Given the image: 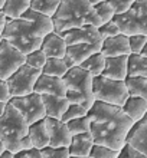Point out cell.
I'll return each instance as SVG.
<instances>
[{"label": "cell", "mask_w": 147, "mask_h": 158, "mask_svg": "<svg viewBox=\"0 0 147 158\" xmlns=\"http://www.w3.org/2000/svg\"><path fill=\"white\" fill-rule=\"evenodd\" d=\"M126 144H130L133 148L147 155V118L134 122L133 128L127 135Z\"/></svg>", "instance_id": "obj_18"}, {"label": "cell", "mask_w": 147, "mask_h": 158, "mask_svg": "<svg viewBox=\"0 0 147 158\" xmlns=\"http://www.w3.org/2000/svg\"><path fill=\"white\" fill-rule=\"evenodd\" d=\"M26 154L29 158H43V154H42V150L39 148H30V150H26Z\"/></svg>", "instance_id": "obj_41"}, {"label": "cell", "mask_w": 147, "mask_h": 158, "mask_svg": "<svg viewBox=\"0 0 147 158\" xmlns=\"http://www.w3.org/2000/svg\"><path fill=\"white\" fill-rule=\"evenodd\" d=\"M128 76L147 78V56L141 53H131L128 56Z\"/></svg>", "instance_id": "obj_24"}, {"label": "cell", "mask_w": 147, "mask_h": 158, "mask_svg": "<svg viewBox=\"0 0 147 158\" xmlns=\"http://www.w3.org/2000/svg\"><path fill=\"white\" fill-rule=\"evenodd\" d=\"M52 20L56 33H63L84 25H94L97 27L104 25L89 0H61Z\"/></svg>", "instance_id": "obj_3"}, {"label": "cell", "mask_w": 147, "mask_h": 158, "mask_svg": "<svg viewBox=\"0 0 147 158\" xmlns=\"http://www.w3.org/2000/svg\"><path fill=\"white\" fill-rule=\"evenodd\" d=\"M55 32L52 17L29 9L20 19H9L3 39L25 55L41 49L45 36Z\"/></svg>", "instance_id": "obj_2"}, {"label": "cell", "mask_w": 147, "mask_h": 158, "mask_svg": "<svg viewBox=\"0 0 147 158\" xmlns=\"http://www.w3.org/2000/svg\"><path fill=\"white\" fill-rule=\"evenodd\" d=\"M59 3H61V0H32L30 9L52 17L58 10Z\"/></svg>", "instance_id": "obj_28"}, {"label": "cell", "mask_w": 147, "mask_h": 158, "mask_svg": "<svg viewBox=\"0 0 147 158\" xmlns=\"http://www.w3.org/2000/svg\"><path fill=\"white\" fill-rule=\"evenodd\" d=\"M0 141L4 144L6 150L15 154L33 148L28 121L10 102L6 112L0 117Z\"/></svg>", "instance_id": "obj_4"}, {"label": "cell", "mask_w": 147, "mask_h": 158, "mask_svg": "<svg viewBox=\"0 0 147 158\" xmlns=\"http://www.w3.org/2000/svg\"><path fill=\"white\" fill-rule=\"evenodd\" d=\"M4 151H6V147H4V144H3V142L0 141V155L3 154Z\"/></svg>", "instance_id": "obj_45"}, {"label": "cell", "mask_w": 147, "mask_h": 158, "mask_svg": "<svg viewBox=\"0 0 147 158\" xmlns=\"http://www.w3.org/2000/svg\"><path fill=\"white\" fill-rule=\"evenodd\" d=\"M88 111L89 109H87L85 106H82V105H80V104H71L68 106L67 112L63 114L62 121L63 122H69V121L75 119V118L85 117V115H88Z\"/></svg>", "instance_id": "obj_33"}, {"label": "cell", "mask_w": 147, "mask_h": 158, "mask_svg": "<svg viewBox=\"0 0 147 158\" xmlns=\"http://www.w3.org/2000/svg\"><path fill=\"white\" fill-rule=\"evenodd\" d=\"M128 40H130L131 53H141L147 43V36L146 35H131L128 36Z\"/></svg>", "instance_id": "obj_35"}, {"label": "cell", "mask_w": 147, "mask_h": 158, "mask_svg": "<svg viewBox=\"0 0 147 158\" xmlns=\"http://www.w3.org/2000/svg\"><path fill=\"white\" fill-rule=\"evenodd\" d=\"M121 151H123V152H124V154H126L128 158H147L146 154H143V152H140L139 150L133 148L130 144H126V145H124V148H123Z\"/></svg>", "instance_id": "obj_39"}, {"label": "cell", "mask_w": 147, "mask_h": 158, "mask_svg": "<svg viewBox=\"0 0 147 158\" xmlns=\"http://www.w3.org/2000/svg\"><path fill=\"white\" fill-rule=\"evenodd\" d=\"M141 55L147 56V43H146V46H144V49H143V52H141Z\"/></svg>", "instance_id": "obj_47"}, {"label": "cell", "mask_w": 147, "mask_h": 158, "mask_svg": "<svg viewBox=\"0 0 147 158\" xmlns=\"http://www.w3.org/2000/svg\"><path fill=\"white\" fill-rule=\"evenodd\" d=\"M124 112L131 118V119L137 122V121L146 118L147 115V101L140 98V96H133L130 95L128 99L126 101V104L123 106Z\"/></svg>", "instance_id": "obj_22"}, {"label": "cell", "mask_w": 147, "mask_h": 158, "mask_svg": "<svg viewBox=\"0 0 147 158\" xmlns=\"http://www.w3.org/2000/svg\"><path fill=\"white\" fill-rule=\"evenodd\" d=\"M46 60H48V56L42 49H36V50H33V52H30V53L26 55V63H28L29 66L35 68V69H39V71L43 69Z\"/></svg>", "instance_id": "obj_30"}, {"label": "cell", "mask_w": 147, "mask_h": 158, "mask_svg": "<svg viewBox=\"0 0 147 158\" xmlns=\"http://www.w3.org/2000/svg\"><path fill=\"white\" fill-rule=\"evenodd\" d=\"M94 145H95V142H94L91 132H84L78 134V135H72L71 145L68 147V150H69L71 157L88 158Z\"/></svg>", "instance_id": "obj_19"}, {"label": "cell", "mask_w": 147, "mask_h": 158, "mask_svg": "<svg viewBox=\"0 0 147 158\" xmlns=\"http://www.w3.org/2000/svg\"><path fill=\"white\" fill-rule=\"evenodd\" d=\"M98 30H100V35H101V38H102V39L111 38V36H117V35L121 33V30H120L118 25L114 20L104 23L102 26H100V27H98Z\"/></svg>", "instance_id": "obj_36"}, {"label": "cell", "mask_w": 147, "mask_h": 158, "mask_svg": "<svg viewBox=\"0 0 147 158\" xmlns=\"http://www.w3.org/2000/svg\"><path fill=\"white\" fill-rule=\"evenodd\" d=\"M45 109H46V117L55 118V119H62L63 114L67 112L68 106L71 105L67 96H56V95H42Z\"/></svg>", "instance_id": "obj_20"}, {"label": "cell", "mask_w": 147, "mask_h": 158, "mask_svg": "<svg viewBox=\"0 0 147 158\" xmlns=\"http://www.w3.org/2000/svg\"><path fill=\"white\" fill-rule=\"evenodd\" d=\"M91 119V135L95 144L121 151L126 145L127 135L134 125L123 106L95 101L88 111Z\"/></svg>", "instance_id": "obj_1"}, {"label": "cell", "mask_w": 147, "mask_h": 158, "mask_svg": "<svg viewBox=\"0 0 147 158\" xmlns=\"http://www.w3.org/2000/svg\"><path fill=\"white\" fill-rule=\"evenodd\" d=\"M7 104H9V102H2V101H0V117H2V115H3V114L6 112Z\"/></svg>", "instance_id": "obj_43"}, {"label": "cell", "mask_w": 147, "mask_h": 158, "mask_svg": "<svg viewBox=\"0 0 147 158\" xmlns=\"http://www.w3.org/2000/svg\"><path fill=\"white\" fill-rule=\"evenodd\" d=\"M4 3H6V0H0V9H3Z\"/></svg>", "instance_id": "obj_49"}, {"label": "cell", "mask_w": 147, "mask_h": 158, "mask_svg": "<svg viewBox=\"0 0 147 158\" xmlns=\"http://www.w3.org/2000/svg\"><path fill=\"white\" fill-rule=\"evenodd\" d=\"M43 158H71L69 154V150L67 147H61V148H56V147H45L42 150Z\"/></svg>", "instance_id": "obj_34"}, {"label": "cell", "mask_w": 147, "mask_h": 158, "mask_svg": "<svg viewBox=\"0 0 147 158\" xmlns=\"http://www.w3.org/2000/svg\"><path fill=\"white\" fill-rule=\"evenodd\" d=\"M35 92H38L41 95L67 96V83H65L63 78L42 73L35 85Z\"/></svg>", "instance_id": "obj_14"}, {"label": "cell", "mask_w": 147, "mask_h": 158, "mask_svg": "<svg viewBox=\"0 0 147 158\" xmlns=\"http://www.w3.org/2000/svg\"><path fill=\"white\" fill-rule=\"evenodd\" d=\"M41 49L46 53L48 58H63L67 55L68 43L61 33L52 32L45 36Z\"/></svg>", "instance_id": "obj_17"}, {"label": "cell", "mask_w": 147, "mask_h": 158, "mask_svg": "<svg viewBox=\"0 0 147 158\" xmlns=\"http://www.w3.org/2000/svg\"><path fill=\"white\" fill-rule=\"evenodd\" d=\"M102 75L117 81H126L128 76V56H114L105 58V69Z\"/></svg>", "instance_id": "obj_16"}, {"label": "cell", "mask_w": 147, "mask_h": 158, "mask_svg": "<svg viewBox=\"0 0 147 158\" xmlns=\"http://www.w3.org/2000/svg\"><path fill=\"white\" fill-rule=\"evenodd\" d=\"M146 118H147V115H146Z\"/></svg>", "instance_id": "obj_52"}, {"label": "cell", "mask_w": 147, "mask_h": 158, "mask_svg": "<svg viewBox=\"0 0 147 158\" xmlns=\"http://www.w3.org/2000/svg\"><path fill=\"white\" fill-rule=\"evenodd\" d=\"M101 53L105 58H114V56H130V40L128 36L124 33H120L117 36H111V38H105L102 40V48H101Z\"/></svg>", "instance_id": "obj_13"}, {"label": "cell", "mask_w": 147, "mask_h": 158, "mask_svg": "<svg viewBox=\"0 0 147 158\" xmlns=\"http://www.w3.org/2000/svg\"><path fill=\"white\" fill-rule=\"evenodd\" d=\"M118 158H128V157H127V155H126V154H124V152H123V151H121V154L118 155Z\"/></svg>", "instance_id": "obj_48"}, {"label": "cell", "mask_w": 147, "mask_h": 158, "mask_svg": "<svg viewBox=\"0 0 147 158\" xmlns=\"http://www.w3.org/2000/svg\"><path fill=\"white\" fill-rule=\"evenodd\" d=\"M114 22L118 25L121 33L131 35H146L147 36V0H136L126 13L115 15Z\"/></svg>", "instance_id": "obj_7"}, {"label": "cell", "mask_w": 147, "mask_h": 158, "mask_svg": "<svg viewBox=\"0 0 147 158\" xmlns=\"http://www.w3.org/2000/svg\"><path fill=\"white\" fill-rule=\"evenodd\" d=\"M30 4L32 0H6L2 10L9 19H20L30 9Z\"/></svg>", "instance_id": "obj_23"}, {"label": "cell", "mask_w": 147, "mask_h": 158, "mask_svg": "<svg viewBox=\"0 0 147 158\" xmlns=\"http://www.w3.org/2000/svg\"><path fill=\"white\" fill-rule=\"evenodd\" d=\"M69 71V68L67 66V63L63 60V58H48L46 63L42 69V73L50 76H58V78H63L67 75V72Z\"/></svg>", "instance_id": "obj_25"}, {"label": "cell", "mask_w": 147, "mask_h": 158, "mask_svg": "<svg viewBox=\"0 0 147 158\" xmlns=\"http://www.w3.org/2000/svg\"><path fill=\"white\" fill-rule=\"evenodd\" d=\"M2 42H3V36L0 35V45H2Z\"/></svg>", "instance_id": "obj_50"}, {"label": "cell", "mask_w": 147, "mask_h": 158, "mask_svg": "<svg viewBox=\"0 0 147 158\" xmlns=\"http://www.w3.org/2000/svg\"><path fill=\"white\" fill-rule=\"evenodd\" d=\"M71 158H75V157H71ZM88 158H89V157H88Z\"/></svg>", "instance_id": "obj_51"}, {"label": "cell", "mask_w": 147, "mask_h": 158, "mask_svg": "<svg viewBox=\"0 0 147 158\" xmlns=\"http://www.w3.org/2000/svg\"><path fill=\"white\" fill-rule=\"evenodd\" d=\"M10 104L23 115V118L28 121L29 125L46 118V109H45L42 95L38 92H33V94H29L25 96L12 98Z\"/></svg>", "instance_id": "obj_9"}, {"label": "cell", "mask_w": 147, "mask_h": 158, "mask_svg": "<svg viewBox=\"0 0 147 158\" xmlns=\"http://www.w3.org/2000/svg\"><path fill=\"white\" fill-rule=\"evenodd\" d=\"M89 2H91V4H93V6H95V4L101 3V2H104V0H89Z\"/></svg>", "instance_id": "obj_46"}, {"label": "cell", "mask_w": 147, "mask_h": 158, "mask_svg": "<svg viewBox=\"0 0 147 158\" xmlns=\"http://www.w3.org/2000/svg\"><path fill=\"white\" fill-rule=\"evenodd\" d=\"M15 158H29V157L26 154V151H20V152H16V154H15Z\"/></svg>", "instance_id": "obj_44"}, {"label": "cell", "mask_w": 147, "mask_h": 158, "mask_svg": "<svg viewBox=\"0 0 147 158\" xmlns=\"http://www.w3.org/2000/svg\"><path fill=\"white\" fill-rule=\"evenodd\" d=\"M94 9H95V12H97L98 17L102 20V23H107V22L114 20L115 10H114V7L111 6V3H110L108 0H104V2H101V3L95 4V6H94Z\"/></svg>", "instance_id": "obj_31"}, {"label": "cell", "mask_w": 147, "mask_h": 158, "mask_svg": "<svg viewBox=\"0 0 147 158\" xmlns=\"http://www.w3.org/2000/svg\"><path fill=\"white\" fill-rule=\"evenodd\" d=\"M46 125L49 131V145L50 147H69L72 141V134L68 128L67 122L62 119H55V118L46 117Z\"/></svg>", "instance_id": "obj_12"}, {"label": "cell", "mask_w": 147, "mask_h": 158, "mask_svg": "<svg viewBox=\"0 0 147 158\" xmlns=\"http://www.w3.org/2000/svg\"><path fill=\"white\" fill-rule=\"evenodd\" d=\"M102 48V42L98 43H76V45H69L67 49V56L72 60L75 66H80L82 62H85L89 56L100 52Z\"/></svg>", "instance_id": "obj_15"}, {"label": "cell", "mask_w": 147, "mask_h": 158, "mask_svg": "<svg viewBox=\"0 0 147 158\" xmlns=\"http://www.w3.org/2000/svg\"><path fill=\"white\" fill-rule=\"evenodd\" d=\"M67 83V98L71 104H80L87 109L95 102L94 96V76L81 66H74L63 76Z\"/></svg>", "instance_id": "obj_5"}, {"label": "cell", "mask_w": 147, "mask_h": 158, "mask_svg": "<svg viewBox=\"0 0 147 158\" xmlns=\"http://www.w3.org/2000/svg\"><path fill=\"white\" fill-rule=\"evenodd\" d=\"M65 39V42L69 45H76V43H98L104 39L101 38L100 30L94 25H84L81 27H74L67 32L61 33Z\"/></svg>", "instance_id": "obj_11"}, {"label": "cell", "mask_w": 147, "mask_h": 158, "mask_svg": "<svg viewBox=\"0 0 147 158\" xmlns=\"http://www.w3.org/2000/svg\"><path fill=\"white\" fill-rule=\"evenodd\" d=\"M127 88L130 95L140 96L147 101V78H140V76H127L126 79Z\"/></svg>", "instance_id": "obj_27"}, {"label": "cell", "mask_w": 147, "mask_h": 158, "mask_svg": "<svg viewBox=\"0 0 147 158\" xmlns=\"http://www.w3.org/2000/svg\"><path fill=\"white\" fill-rule=\"evenodd\" d=\"M29 137L35 148L43 150L45 147L49 145V131H48L46 118L29 125Z\"/></svg>", "instance_id": "obj_21"}, {"label": "cell", "mask_w": 147, "mask_h": 158, "mask_svg": "<svg viewBox=\"0 0 147 158\" xmlns=\"http://www.w3.org/2000/svg\"><path fill=\"white\" fill-rule=\"evenodd\" d=\"M80 66L87 69L88 72H91V75L94 78L100 76V75H102V72L105 69V56L101 53V50H100L97 53H94L93 56H89L85 62L81 63Z\"/></svg>", "instance_id": "obj_26"}, {"label": "cell", "mask_w": 147, "mask_h": 158, "mask_svg": "<svg viewBox=\"0 0 147 158\" xmlns=\"http://www.w3.org/2000/svg\"><path fill=\"white\" fill-rule=\"evenodd\" d=\"M10 99H12V92H10L7 81L0 79V101L2 102H10Z\"/></svg>", "instance_id": "obj_38"}, {"label": "cell", "mask_w": 147, "mask_h": 158, "mask_svg": "<svg viewBox=\"0 0 147 158\" xmlns=\"http://www.w3.org/2000/svg\"><path fill=\"white\" fill-rule=\"evenodd\" d=\"M115 10V15H123L136 3V0H108Z\"/></svg>", "instance_id": "obj_37"}, {"label": "cell", "mask_w": 147, "mask_h": 158, "mask_svg": "<svg viewBox=\"0 0 147 158\" xmlns=\"http://www.w3.org/2000/svg\"><path fill=\"white\" fill-rule=\"evenodd\" d=\"M41 75H42V71L29 66L28 63L20 66L7 79L9 88H10V92H12V98L33 94L35 85H36Z\"/></svg>", "instance_id": "obj_8"}, {"label": "cell", "mask_w": 147, "mask_h": 158, "mask_svg": "<svg viewBox=\"0 0 147 158\" xmlns=\"http://www.w3.org/2000/svg\"><path fill=\"white\" fill-rule=\"evenodd\" d=\"M26 63V55L3 39L0 45V79L7 81L20 66Z\"/></svg>", "instance_id": "obj_10"}, {"label": "cell", "mask_w": 147, "mask_h": 158, "mask_svg": "<svg viewBox=\"0 0 147 158\" xmlns=\"http://www.w3.org/2000/svg\"><path fill=\"white\" fill-rule=\"evenodd\" d=\"M7 22H9V17L4 15V12L0 9V35L3 36L4 33V29H6V26H7Z\"/></svg>", "instance_id": "obj_40"}, {"label": "cell", "mask_w": 147, "mask_h": 158, "mask_svg": "<svg viewBox=\"0 0 147 158\" xmlns=\"http://www.w3.org/2000/svg\"><path fill=\"white\" fill-rule=\"evenodd\" d=\"M94 96L95 101H101L105 104L124 106L126 101L130 96L126 81L107 78L104 75L94 78Z\"/></svg>", "instance_id": "obj_6"}, {"label": "cell", "mask_w": 147, "mask_h": 158, "mask_svg": "<svg viewBox=\"0 0 147 158\" xmlns=\"http://www.w3.org/2000/svg\"><path fill=\"white\" fill-rule=\"evenodd\" d=\"M67 125L72 135H78V134H84L91 131V119H89L88 115L81 118H75V119L67 122Z\"/></svg>", "instance_id": "obj_29"}, {"label": "cell", "mask_w": 147, "mask_h": 158, "mask_svg": "<svg viewBox=\"0 0 147 158\" xmlns=\"http://www.w3.org/2000/svg\"><path fill=\"white\" fill-rule=\"evenodd\" d=\"M120 154H121V151H117V150L110 148V147L95 144L93 147V150H91L89 158H118Z\"/></svg>", "instance_id": "obj_32"}, {"label": "cell", "mask_w": 147, "mask_h": 158, "mask_svg": "<svg viewBox=\"0 0 147 158\" xmlns=\"http://www.w3.org/2000/svg\"><path fill=\"white\" fill-rule=\"evenodd\" d=\"M0 158H15V152H12V151H4L3 154L0 155Z\"/></svg>", "instance_id": "obj_42"}]
</instances>
